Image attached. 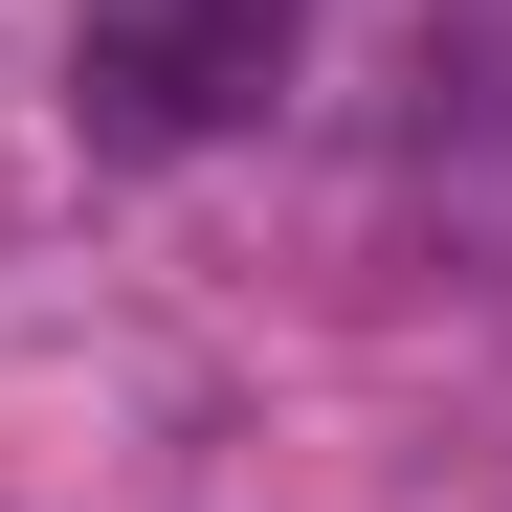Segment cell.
Wrapping results in <instances>:
<instances>
[{"label": "cell", "instance_id": "cell-1", "mask_svg": "<svg viewBox=\"0 0 512 512\" xmlns=\"http://www.w3.org/2000/svg\"><path fill=\"white\" fill-rule=\"evenodd\" d=\"M312 67V0H67V112L90 156H223Z\"/></svg>", "mask_w": 512, "mask_h": 512}, {"label": "cell", "instance_id": "cell-2", "mask_svg": "<svg viewBox=\"0 0 512 512\" xmlns=\"http://www.w3.org/2000/svg\"><path fill=\"white\" fill-rule=\"evenodd\" d=\"M401 179H423V223H446L468 268H512V0L423 23V112H401Z\"/></svg>", "mask_w": 512, "mask_h": 512}]
</instances>
